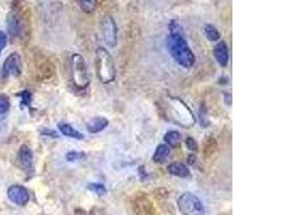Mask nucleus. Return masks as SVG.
<instances>
[{
  "label": "nucleus",
  "mask_w": 286,
  "mask_h": 215,
  "mask_svg": "<svg viewBox=\"0 0 286 215\" xmlns=\"http://www.w3.org/2000/svg\"><path fill=\"white\" fill-rule=\"evenodd\" d=\"M97 76L103 84H109L116 79V66L110 53L103 46L96 50Z\"/></svg>",
  "instance_id": "2"
},
{
  "label": "nucleus",
  "mask_w": 286,
  "mask_h": 215,
  "mask_svg": "<svg viewBox=\"0 0 286 215\" xmlns=\"http://www.w3.org/2000/svg\"><path fill=\"white\" fill-rule=\"evenodd\" d=\"M167 171L172 175H175L178 177H188L190 175V170L185 165L181 163H173L169 165Z\"/></svg>",
  "instance_id": "13"
},
{
  "label": "nucleus",
  "mask_w": 286,
  "mask_h": 215,
  "mask_svg": "<svg viewBox=\"0 0 286 215\" xmlns=\"http://www.w3.org/2000/svg\"><path fill=\"white\" fill-rule=\"evenodd\" d=\"M80 7L86 12H92L97 8V0H79Z\"/></svg>",
  "instance_id": "19"
},
{
  "label": "nucleus",
  "mask_w": 286,
  "mask_h": 215,
  "mask_svg": "<svg viewBox=\"0 0 286 215\" xmlns=\"http://www.w3.org/2000/svg\"><path fill=\"white\" fill-rule=\"evenodd\" d=\"M18 159H20V164L22 166L23 170L26 172L27 174L34 173V154L30 147L27 145H22L18 153Z\"/></svg>",
  "instance_id": "9"
},
{
  "label": "nucleus",
  "mask_w": 286,
  "mask_h": 215,
  "mask_svg": "<svg viewBox=\"0 0 286 215\" xmlns=\"http://www.w3.org/2000/svg\"><path fill=\"white\" fill-rule=\"evenodd\" d=\"M184 143H185V146L188 147V149H189L190 151H192V152H196L197 149H198V145H197V142L195 141V139L191 138V137L186 138Z\"/></svg>",
  "instance_id": "22"
},
{
  "label": "nucleus",
  "mask_w": 286,
  "mask_h": 215,
  "mask_svg": "<svg viewBox=\"0 0 286 215\" xmlns=\"http://www.w3.org/2000/svg\"><path fill=\"white\" fill-rule=\"evenodd\" d=\"M204 34L205 37L210 41H217L220 39V33L219 30H217L214 25H211V24H206V25L204 26Z\"/></svg>",
  "instance_id": "16"
},
{
  "label": "nucleus",
  "mask_w": 286,
  "mask_h": 215,
  "mask_svg": "<svg viewBox=\"0 0 286 215\" xmlns=\"http://www.w3.org/2000/svg\"><path fill=\"white\" fill-rule=\"evenodd\" d=\"M23 97V102L26 104V106H30V102H31V94L29 91L25 90L24 93L21 95Z\"/></svg>",
  "instance_id": "24"
},
{
  "label": "nucleus",
  "mask_w": 286,
  "mask_h": 215,
  "mask_svg": "<svg viewBox=\"0 0 286 215\" xmlns=\"http://www.w3.org/2000/svg\"><path fill=\"white\" fill-rule=\"evenodd\" d=\"M101 33L103 41L108 47H115L117 44V25L110 15H104L101 20Z\"/></svg>",
  "instance_id": "6"
},
{
  "label": "nucleus",
  "mask_w": 286,
  "mask_h": 215,
  "mask_svg": "<svg viewBox=\"0 0 286 215\" xmlns=\"http://www.w3.org/2000/svg\"><path fill=\"white\" fill-rule=\"evenodd\" d=\"M71 69L72 80L74 85L78 89H84L90 83V79L87 70L85 59L80 54H74L71 58Z\"/></svg>",
  "instance_id": "4"
},
{
  "label": "nucleus",
  "mask_w": 286,
  "mask_h": 215,
  "mask_svg": "<svg viewBox=\"0 0 286 215\" xmlns=\"http://www.w3.org/2000/svg\"><path fill=\"white\" fill-rule=\"evenodd\" d=\"M8 197L17 206H26L29 201L28 190L22 185H12L8 189Z\"/></svg>",
  "instance_id": "8"
},
{
  "label": "nucleus",
  "mask_w": 286,
  "mask_h": 215,
  "mask_svg": "<svg viewBox=\"0 0 286 215\" xmlns=\"http://www.w3.org/2000/svg\"><path fill=\"white\" fill-rule=\"evenodd\" d=\"M171 155V149L167 144H160L157 149H155L154 154L152 156V161L155 164H162L164 163L167 157Z\"/></svg>",
  "instance_id": "14"
},
{
  "label": "nucleus",
  "mask_w": 286,
  "mask_h": 215,
  "mask_svg": "<svg viewBox=\"0 0 286 215\" xmlns=\"http://www.w3.org/2000/svg\"><path fill=\"white\" fill-rule=\"evenodd\" d=\"M42 134H47L51 137H58V134H56L54 130H42Z\"/></svg>",
  "instance_id": "25"
},
{
  "label": "nucleus",
  "mask_w": 286,
  "mask_h": 215,
  "mask_svg": "<svg viewBox=\"0 0 286 215\" xmlns=\"http://www.w3.org/2000/svg\"><path fill=\"white\" fill-rule=\"evenodd\" d=\"M8 29L12 36L17 35L18 30H20V24H18L16 16L13 14H10V16H8Z\"/></svg>",
  "instance_id": "17"
},
{
  "label": "nucleus",
  "mask_w": 286,
  "mask_h": 215,
  "mask_svg": "<svg viewBox=\"0 0 286 215\" xmlns=\"http://www.w3.org/2000/svg\"><path fill=\"white\" fill-rule=\"evenodd\" d=\"M177 205L182 215H204L205 207L203 201L196 195L190 192L183 193L177 200Z\"/></svg>",
  "instance_id": "5"
},
{
  "label": "nucleus",
  "mask_w": 286,
  "mask_h": 215,
  "mask_svg": "<svg viewBox=\"0 0 286 215\" xmlns=\"http://www.w3.org/2000/svg\"><path fill=\"white\" fill-rule=\"evenodd\" d=\"M22 73V61L20 55L17 53L11 54L10 56L4 60L3 68H2V75L3 77H20Z\"/></svg>",
  "instance_id": "7"
},
{
  "label": "nucleus",
  "mask_w": 286,
  "mask_h": 215,
  "mask_svg": "<svg viewBox=\"0 0 286 215\" xmlns=\"http://www.w3.org/2000/svg\"><path fill=\"white\" fill-rule=\"evenodd\" d=\"M214 55L215 60L219 63L220 66L226 67L228 65V59H229V53H228V46L225 42H219L214 46Z\"/></svg>",
  "instance_id": "10"
},
{
  "label": "nucleus",
  "mask_w": 286,
  "mask_h": 215,
  "mask_svg": "<svg viewBox=\"0 0 286 215\" xmlns=\"http://www.w3.org/2000/svg\"><path fill=\"white\" fill-rule=\"evenodd\" d=\"M58 129L60 130V132L66 137L76 139V140H83L84 139V134L80 133L77 129H75L70 124H68V123H59Z\"/></svg>",
  "instance_id": "12"
},
{
  "label": "nucleus",
  "mask_w": 286,
  "mask_h": 215,
  "mask_svg": "<svg viewBox=\"0 0 286 215\" xmlns=\"http://www.w3.org/2000/svg\"><path fill=\"white\" fill-rule=\"evenodd\" d=\"M7 45V36L4 35V33H2L1 30H0V54L3 51V48Z\"/></svg>",
  "instance_id": "23"
},
{
  "label": "nucleus",
  "mask_w": 286,
  "mask_h": 215,
  "mask_svg": "<svg viewBox=\"0 0 286 215\" xmlns=\"http://www.w3.org/2000/svg\"><path fill=\"white\" fill-rule=\"evenodd\" d=\"M9 108H10L9 98L5 95L0 94V115L7 113L9 111Z\"/></svg>",
  "instance_id": "20"
},
{
  "label": "nucleus",
  "mask_w": 286,
  "mask_h": 215,
  "mask_svg": "<svg viewBox=\"0 0 286 215\" xmlns=\"http://www.w3.org/2000/svg\"><path fill=\"white\" fill-rule=\"evenodd\" d=\"M164 141L169 146H178L180 144V141H181V136H180V132L177 130H170L165 133L164 136Z\"/></svg>",
  "instance_id": "15"
},
{
  "label": "nucleus",
  "mask_w": 286,
  "mask_h": 215,
  "mask_svg": "<svg viewBox=\"0 0 286 215\" xmlns=\"http://www.w3.org/2000/svg\"><path fill=\"white\" fill-rule=\"evenodd\" d=\"M109 124V122L107 118L104 116H96V118L91 119L88 123L86 124V129L87 131H89L90 133H98L103 131L105 128H107Z\"/></svg>",
  "instance_id": "11"
},
{
  "label": "nucleus",
  "mask_w": 286,
  "mask_h": 215,
  "mask_svg": "<svg viewBox=\"0 0 286 215\" xmlns=\"http://www.w3.org/2000/svg\"><path fill=\"white\" fill-rule=\"evenodd\" d=\"M169 29L170 35L167 36L166 44L171 56L179 66L186 69L192 68L195 65L196 58L185 40L182 26L177 21L173 20L170 23Z\"/></svg>",
  "instance_id": "1"
},
{
  "label": "nucleus",
  "mask_w": 286,
  "mask_h": 215,
  "mask_svg": "<svg viewBox=\"0 0 286 215\" xmlns=\"http://www.w3.org/2000/svg\"><path fill=\"white\" fill-rule=\"evenodd\" d=\"M194 162H195V156L190 155V156H189V164H193Z\"/></svg>",
  "instance_id": "26"
},
{
  "label": "nucleus",
  "mask_w": 286,
  "mask_h": 215,
  "mask_svg": "<svg viewBox=\"0 0 286 215\" xmlns=\"http://www.w3.org/2000/svg\"><path fill=\"white\" fill-rule=\"evenodd\" d=\"M85 156H86L85 153L71 151L66 155V158L68 162H76V161H79V159H83Z\"/></svg>",
  "instance_id": "21"
},
{
  "label": "nucleus",
  "mask_w": 286,
  "mask_h": 215,
  "mask_svg": "<svg viewBox=\"0 0 286 215\" xmlns=\"http://www.w3.org/2000/svg\"><path fill=\"white\" fill-rule=\"evenodd\" d=\"M88 189L91 190L92 193H95L96 195H99V196H104L105 194L107 193V187H105L104 184H102V183H89Z\"/></svg>",
  "instance_id": "18"
},
{
  "label": "nucleus",
  "mask_w": 286,
  "mask_h": 215,
  "mask_svg": "<svg viewBox=\"0 0 286 215\" xmlns=\"http://www.w3.org/2000/svg\"><path fill=\"white\" fill-rule=\"evenodd\" d=\"M171 119L179 126L191 127L195 124V116L186 103L179 98H172L169 101Z\"/></svg>",
  "instance_id": "3"
}]
</instances>
